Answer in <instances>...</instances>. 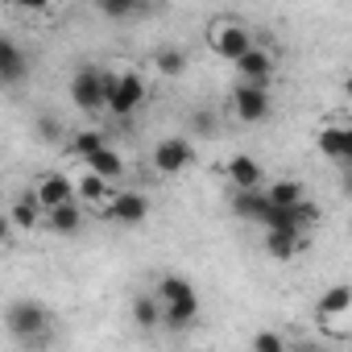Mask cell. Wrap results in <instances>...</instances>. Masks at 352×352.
<instances>
[{
  "mask_svg": "<svg viewBox=\"0 0 352 352\" xmlns=\"http://www.w3.org/2000/svg\"><path fill=\"white\" fill-rule=\"evenodd\" d=\"M5 327H9V336H13L17 344L34 348V344H42V340H46L50 315H46V307H42V302H34V298H17V302L5 311Z\"/></svg>",
  "mask_w": 352,
  "mask_h": 352,
  "instance_id": "cell-1",
  "label": "cell"
},
{
  "mask_svg": "<svg viewBox=\"0 0 352 352\" xmlns=\"http://www.w3.org/2000/svg\"><path fill=\"white\" fill-rule=\"evenodd\" d=\"M112 87H116V75H112V71L83 67V71H75V79H71V100H75V108H83V112H100V108H108Z\"/></svg>",
  "mask_w": 352,
  "mask_h": 352,
  "instance_id": "cell-2",
  "label": "cell"
},
{
  "mask_svg": "<svg viewBox=\"0 0 352 352\" xmlns=\"http://www.w3.org/2000/svg\"><path fill=\"white\" fill-rule=\"evenodd\" d=\"M319 212H315V204H274L270 195H261V208H257V220L253 224H261V228H294V232H302L311 220H315Z\"/></svg>",
  "mask_w": 352,
  "mask_h": 352,
  "instance_id": "cell-3",
  "label": "cell"
},
{
  "mask_svg": "<svg viewBox=\"0 0 352 352\" xmlns=\"http://www.w3.org/2000/svg\"><path fill=\"white\" fill-rule=\"evenodd\" d=\"M232 112H236V120H245V124L270 120V112H274L270 83H249V79H241V83L232 87Z\"/></svg>",
  "mask_w": 352,
  "mask_h": 352,
  "instance_id": "cell-4",
  "label": "cell"
},
{
  "mask_svg": "<svg viewBox=\"0 0 352 352\" xmlns=\"http://www.w3.org/2000/svg\"><path fill=\"white\" fill-rule=\"evenodd\" d=\"M100 216L112 220V224H120V228H137V224L149 220V199H145L141 191H120V195H112V199L100 208Z\"/></svg>",
  "mask_w": 352,
  "mask_h": 352,
  "instance_id": "cell-5",
  "label": "cell"
},
{
  "mask_svg": "<svg viewBox=\"0 0 352 352\" xmlns=\"http://www.w3.org/2000/svg\"><path fill=\"white\" fill-rule=\"evenodd\" d=\"M191 157H195V145H191L187 137H166V141L153 145V170L166 174V179L183 174V170L191 166Z\"/></svg>",
  "mask_w": 352,
  "mask_h": 352,
  "instance_id": "cell-6",
  "label": "cell"
},
{
  "mask_svg": "<svg viewBox=\"0 0 352 352\" xmlns=\"http://www.w3.org/2000/svg\"><path fill=\"white\" fill-rule=\"evenodd\" d=\"M145 104V79L141 75H116V87H112V96H108V112L112 116H133L137 108Z\"/></svg>",
  "mask_w": 352,
  "mask_h": 352,
  "instance_id": "cell-7",
  "label": "cell"
},
{
  "mask_svg": "<svg viewBox=\"0 0 352 352\" xmlns=\"http://www.w3.org/2000/svg\"><path fill=\"white\" fill-rule=\"evenodd\" d=\"M212 46H216V54H224L228 63H236L245 50H253V38H249V30H245V25H236V21H224V25H216V34H212Z\"/></svg>",
  "mask_w": 352,
  "mask_h": 352,
  "instance_id": "cell-8",
  "label": "cell"
},
{
  "mask_svg": "<svg viewBox=\"0 0 352 352\" xmlns=\"http://www.w3.org/2000/svg\"><path fill=\"white\" fill-rule=\"evenodd\" d=\"M34 191H38V199H42V208H46V212H50V208H58V204L79 199V183H71L67 174H46V179H42Z\"/></svg>",
  "mask_w": 352,
  "mask_h": 352,
  "instance_id": "cell-9",
  "label": "cell"
},
{
  "mask_svg": "<svg viewBox=\"0 0 352 352\" xmlns=\"http://www.w3.org/2000/svg\"><path fill=\"white\" fill-rule=\"evenodd\" d=\"M162 323H166L170 331H187V327H195V323H199V294L162 302Z\"/></svg>",
  "mask_w": 352,
  "mask_h": 352,
  "instance_id": "cell-10",
  "label": "cell"
},
{
  "mask_svg": "<svg viewBox=\"0 0 352 352\" xmlns=\"http://www.w3.org/2000/svg\"><path fill=\"white\" fill-rule=\"evenodd\" d=\"M261 249H265L274 261H290V257L302 253V232H294V228H265Z\"/></svg>",
  "mask_w": 352,
  "mask_h": 352,
  "instance_id": "cell-11",
  "label": "cell"
},
{
  "mask_svg": "<svg viewBox=\"0 0 352 352\" xmlns=\"http://www.w3.org/2000/svg\"><path fill=\"white\" fill-rule=\"evenodd\" d=\"M236 71H241V79H249V83H270V79H274V54L261 50V46H253V50H245V54L236 58Z\"/></svg>",
  "mask_w": 352,
  "mask_h": 352,
  "instance_id": "cell-12",
  "label": "cell"
},
{
  "mask_svg": "<svg viewBox=\"0 0 352 352\" xmlns=\"http://www.w3.org/2000/svg\"><path fill=\"white\" fill-rule=\"evenodd\" d=\"M224 174H228V183L236 187V191H253V187H261V166L249 157V153H232V162L224 166Z\"/></svg>",
  "mask_w": 352,
  "mask_h": 352,
  "instance_id": "cell-13",
  "label": "cell"
},
{
  "mask_svg": "<svg viewBox=\"0 0 352 352\" xmlns=\"http://www.w3.org/2000/svg\"><path fill=\"white\" fill-rule=\"evenodd\" d=\"M25 54H21V46L17 42H0V79H5L9 87H17L21 79H25Z\"/></svg>",
  "mask_w": 352,
  "mask_h": 352,
  "instance_id": "cell-14",
  "label": "cell"
},
{
  "mask_svg": "<svg viewBox=\"0 0 352 352\" xmlns=\"http://www.w3.org/2000/svg\"><path fill=\"white\" fill-rule=\"evenodd\" d=\"M344 311H352V286H331V290H323L319 302H315V315H319V319H340Z\"/></svg>",
  "mask_w": 352,
  "mask_h": 352,
  "instance_id": "cell-15",
  "label": "cell"
},
{
  "mask_svg": "<svg viewBox=\"0 0 352 352\" xmlns=\"http://www.w3.org/2000/svg\"><path fill=\"white\" fill-rule=\"evenodd\" d=\"M79 199H83V204H91V208L100 212V208H104V204L112 199V183L104 179V174H96V170H87V174H83V179H79Z\"/></svg>",
  "mask_w": 352,
  "mask_h": 352,
  "instance_id": "cell-16",
  "label": "cell"
},
{
  "mask_svg": "<svg viewBox=\"0 0 352 352\" xmlns=\"http://www.w3.org/2000/svg\"><path fill=\"white\" fill-rule=\"evenodd\" d=\"M46 208H42V199H38V191H25L17 204H13V212H9V220H13V228H21V232H30L34 224H38V216H42Z\"/></svg>",
  "mask_w": 352,
  "mask_h": 352,
  "instance_id": "cell-17",
  "label": "cell"
},
{
  "mask_svg": "<svg viewBox=\"0 0 352 352\" xmlns=\"http://www.w3.org/2000/svg\"><path fill=\"white\" fill-rule=\"evenodd\" d=\"M315 145H319V153H323V157L344 162V149H348V129H344V124H327V129H319Z\"/></svg>",
  "mask_w": 352,
  "mask_h": 352,
  "instance_id": "cell-18",
  "label": "cell"
},
{
  "mask_svg": "<svg viewBox=\"0 0 352 352\" xmlns=\"http://www.w3.org/2000/svg\"><path fill=\"white\" fill-rule=\"evenodd\" d=\"M46 216H50L46 224H50L58 236H71V232H79V224H83V212H79V204H75V199H71V204H58V208H50Z\"/></svg>",
  "mask_w": 352,
  "mask_h": 352,
  "instance_id": "cell-19",
  "label": "cell"
},
{
  "mask_svg": "<svg viewBox=\"0 0 352 352\" xmlns=\"http://www.w3.org/2000/svg\"><path fill=\"white\" fill-rule=\"evenodd\" d=\"M87 170H96V174H104L108 183H116L120 174H124V162H120V153L116 149H108V145H100L91 157H87Z\"/></svg>",
  "mask_w": 352,
  "mask_h": 352,
  "instance_id": "cell-20",
  "label": "cell"
},
{
  "mask_svg": "<svg viewBox=\"0 0 352 352\" xmlns=\"http://www.w3.org/2000/svg\"><path fill=\"white\" fill-rule=\"evenodd\" d=\"M133 319H137V327L153 331V327L162 323V298H157V294H141V298H133Z\"/></svg>",
  "mask_w": 352,
  "mask_h": 352,
  "instance_id": "cell-21",
  "label": "cell"
},
{
  "mask_svg": "<svg viewBox=\"0 0 352 352\" xmlns=\"http://www.w3.org/2000/svg\"><path fill=\"white\" fill-rule=\"evenodd\" d=\"M153 67H157V75H166V79H179V75L187 71V54L174 50V46H166V50L153 54Z\"/></svg>",
  "mask_w": 352,
  "mask_h": 352,
  "instance_id": "cell-22",
  "label": "cell"
},
{
  "mask_svg": "<svg viewBox=\"0 0 352 352\" xmlns=\"http://www.w3.org/2000/svg\"><path fill=\"white\" fill-rule=\"evenodd\" d=\"M265 195H270L274 204H302V199H307V187H302L298 179H278V183L265 187Z\"/></svg>",
  "mask_w": 352,
  "mask_h": 352,
  "instance_id": "cell-23",
  "label": "cell"
},
{
  "mask_svg": "<svg viewBox=\"0 0 352 352\" xmlns=\"http://www.w3.org/2000/svg\"><path fill=\"white\" fill-rule=\"evenodd\" d=\"M195 294V286L183 278V274H166L162 282H157V298L162 302H174V298H191Z\"/></svg>",
  "mask_w": 352,
  "mask_h": 352,
  "instance_id": "cell-24",
  "label": "cell"
},
{
  "mask_svg": "<svg viewBox=\"0 0 352 352\" xmlns=\"http://www.w3.org/2000/svg\"><path fill=\"white\" fill-rule=\"evenodd\" d=\"M100 145H104V137H100L96 129H83V133H75V137H71V145H67V149H71L75 157H83V162H87Z\"/></svg>",
  "mask_w": 352,
  "mask_h": 352,
  "instance_id": "cell-25",
  "label": "cell"
},
{
  "mask_svg": "<svg viewBox=\"0 0 352 352\" xmlns=\"http://www.w3.org/2000/svg\"><path fill=\"white\" fill-rule=\"evenodd\" d=\"M96 9L104 17H112V21H124V17H133L141 9V0H96Z\"/></svg>",
  "mask_w": 352,
  "mask_h": 352,
  "instance_id": "cell-26",
  "label": "cell"
},
{
  "mask_svg": "<svg viewBox=\"0 0 352 352\" xmlns=\"http://www.w3.org/2000/svg\"><path fill=\"white\" fill-rule=\"evenodd\" d=\"M249 344H253L257 352H282V348H286V340H282L278 331H257V336H253Z\"/></svg>",
  "mask_w": 352,
  "mask_h": 352,
  "instance_id": "cell-27",
  "label": "cell"
},
{
  "mask_svg": "<svg viewBox=\"0 0 352 352\" xmlns=\"http://www.w3.org/2000/svg\"><path fill=\"white\" fill-rule=\"evenodd\" d=\"M38 133H42L46 141H58V137H63V133H58V124H54V116H42V120H38Z\"/></svg>",
  "mask_w": 352,
  "mask_h": 352,
  "instance_id": "cell-28",
  "label": "cell"
},
{
  "mask_svg": "<svg viewBox=\"0 0 352 352\" xmlns=\"http://www.w3.org/2000/svg\"><path fill=\"white\" fill-rule=\"evenodd\" d=\"M17 5H21V9H34V13H38V9H46V5H50V0H17Z\"/></svg>",
  "mask_w": 352,
  "mask_h": 352,
  "instance_id": "cell-29",
  "label": "cell"
},
{
  "mask_svg": "<svg viewBox=\"0 0 352 352\" xmlns=\"http://www.w3.org/2000/svg\"><path fill=\"white\" fill-rule=\"evenodd\" d=\"M340 166H352V124H348V149H344V162Z\"/></svg>",
  "mask_w": 352,
  "mask_h": 352,
  "instance_id": "cell-30",
  "label": "cell"
},
{
  "mask_svg": "<svg viewBox=\"0 0 352 352\" xmlns=\"http://www.w3.org/2000/svg\"><path fill=\"white\" fill-rule=\"evenodd\" d=\"M344 191L352 195V166H344Z\"/></svg>",
  "mask_w": 352,
  "mask_h": 352,
  "instance_id": "cell-31",
  "label": "cell"
},
{
  "mask_svg": "<svg viewBox=\"0 0 352 352\" xmlns=\"http://www.w3.org/2000/svg\"><path fill=\"white\" fill-rule=\"evenodd\" d=\"M344 96H348V100H352V75H348V79H344Z\"/></svg>",
  "mask_w": 352,
  "mask_h": 352,
  "instance_id": "cell-32",
  "label": "cell"
}]
</instances>
